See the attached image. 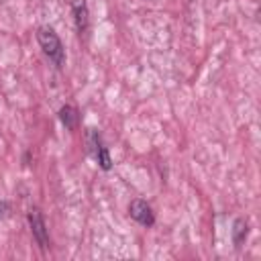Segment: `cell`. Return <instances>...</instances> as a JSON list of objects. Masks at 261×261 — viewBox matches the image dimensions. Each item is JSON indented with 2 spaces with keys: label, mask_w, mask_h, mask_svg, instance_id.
Here are the masks:
<instances>
[{
  "label": "cell",
  "mask_w": 261,
  "mask_h": 261,
  "mask_svg": "<svg viewBox=\"0 0 261 261\" xmlns=\"http://www.w3.org/2000/svg\"><path fill=\"white\" fill-rule=\"evenodd\" d=\"M37 41L43 49V53L53 61L55 67H63L65 63V49H63V43L61 39L57 37V33L49 27H41L37 31Z\"/></svg>",
  "instance_id": "obj_1"
},
{
  "label": "cell",
  "mask_w": 261,
  "mask_h": 261,
  "mask_svg": "<svg viewBox=\"0 0 261 261\" xmlns=\"http://www.w3.org/2000/svg\"><path fill=\"white\" fill-rule=\"evenodd\" d=\"M29 224H31L33 237H35V241L39 243V247H41V249H47V247H49V234H47V226H45L43 214H41L39 210H31V212H29Z\"/></svg>",
  "instance_id": "obj_2"
},
{
  "label": "cell",
  "mask_w": 261,
  "mask_h": 261,
  "mask_svg": "<svg viewBox=\"0 0 261 261\" xmlns=\"http://www.w3.org/2000/svg\"><path fill=\"white\" fill-rule=\"evenodd\" d=\"M128 212H130V216H133L139 224H143V226H153V222H155L153 210H151V206H149L145 200H133L130 206H128Z\"/></svg>",
  "instance_id": "obj_3"
},
{
  "label": "cell",
  "mask_w": 261,
  "mask_h": 261,
  "mask_svg": "<svg viewBox=\"0 0 261 261\" xmlns=\"http://www.w3.org/2000/svg\"><path fill=\"white\" fill-rule=\"evenodd\" d=\"M71 12H73V18H75L77 33L84 35L90 27V12H88L86 0H71Z\"/></svg>",
  "instance_id": "obj_4"
},
{
  "label": "cell",
  "mask_w": 261,
  "mask_h": 261,
  "mask_svg": "<svg viewBox=\"0 0 261 261\" xmlns=\"http://www.w3.org/2000/svg\"><path fill=\"white\" fill-rule=\"evenodd\" d=\"M59 118H61V122L65 124V128H69V130H73V128L77 126V122H80L77 110H75L73 106H63V108L59 110Z\"/></svg>",
  "instance_id": "obj_5"
},
{
  "label": "cell",
  "mask_w": 261,
  "mask_h": 261,
  "mask_svg": "<svg viewBox=\"0 0 261 261\" xmlns=\"http://www.w3.org/2000/svg\"><path fill=\"white\" fill-rule=\"evenodd\" d=\"M247 230H249V226H247V222H245L243 218L234 220V224H232V241H234V245H237V247H241V243L245 241Z\"/></svg>",
  "instance_id": "obj_6"
},
{
  "label": "cell",
  "mask_w": 261,
  "mask_h": 261,
  "mask_svg": "<svg viewBox=\"0 0 261 261\" xmlns=\"http://www.w3.org/2000/svg\"><path fill=\"white\" fill-rule=\"evenodd\" d=\"M94 157L98 159V163H100L102 169H110V167H112V159H110V153H108V149L104 147V143L98 147V151L94 153Z\"/></svg>",
  "instance_id": "obj_7"
},
{
  "label": "cell",
  "mask_w": 261,
  "mask_h": 261,
  "mask_svg": "<svg viewBox=\"0 0 261 261\" xmlns=\"http://www.w3.org/2000/svg\"><path fill=\"white\" fill-rule=\"evenodd\" d=\"M8 208H10V206H8L6 202H2V204H0V214H4V210H8Z\"/></svg>",
  "instance_id": "obj_8"
}]
</instances>
